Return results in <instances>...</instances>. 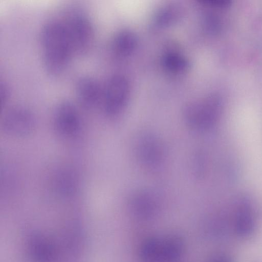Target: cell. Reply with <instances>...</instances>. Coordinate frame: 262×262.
Segmentation results:
<instances>
[{"instance_id":"obj_9","label":"cell","mask_w":262,"mask_h":262,"mask_svg":"<svg viewBox=\"0 0 262 262\" xmlns=\"http://www.w3.org/2000/svg\"><path fill=\"white\" fill-rule=\"evenodd\" d=\"M76 91L78 99L83 107L92 109L101 104L103 87L95 79L87 76L79 79Z\"/></svg>"},{"instance_id":"obj_1","label":"cell","mask_w":262,"mask_h":262,"mask_svg":"<svg viewBox=\"0 0 262 262\" xmlns=\"http://www.w3.org/2000/svg\"><path fill=\"white\" fill-rule=\"evenodd\" d=\"M42 61L47 72L53 75L62 73L68 66L75 51L62 21L46 23L40 32Z\"/></svg>"},{"instance_id":"obj_7","label":"cell","mask_w":262,"mask_h":262,"mask_svg":"<svg viewBox=\"0 0 262 262\" xmlns=\"http://www.w3.org/2000/svg\"><path fill=\"white\" fill-rule=\"evenodd\" d=\"M81 127L80 115L72 103L64 101L57 105L53 114V127L58 135L74 137L80 132Z\"/></svg>"},{"instance_id":"obj_14","label":"cell","mask_w":262,"mask_h":262,"mask_svg":"<svg viewBox=\"0 0 262 262\" xmlns=\"http://www.w3.org/2000/svg\"><path fill=\"white\" fill-rule=\"evenodd\" d=\"M235 226L238 233L242 235L249 234L253 228V212L246 201L240 202L236 208Z\"/></svg>"},{"instance_id":"obj_5","label":"cell","mask_w":262,"mask_h":262,"mask_svg":"<svg viewBox=\"0 0 262 262\" xmlns=\"http://www.w3.org/2000/svg\"><path fill=\"white\" fill-rule=\"evenodd\" d=\"M129 95L127 79L121 75L111 76L103 87L101 104L105 114L110 117L119 114L126 105Z\"/></svg>"},{"instance_id":"obj_6","label":"cell","mask_w":262,"mask_h":262,"mask_svg":"<svg viewBox=\"0 0 262 262\" xmlns=\"http://www.w3.org/2000/svg\"><path fill=\"white\" fill-rule=\"evenodd\" d=\"M34 115L28 108L17 106L8 110L4 115L1 128L7 135L14 137H25L35 129Z\"/></svg>"},{"instance_id":"obj_17","label":"cell","mask_w":262,"mask_h":262,"mask_svg":"<svg viewBox=\"0 0 262 262\" xmlns=\"http://www.w3.org/2000/svg\"><path fill=\"white\" fill-rule=\"evenodd\" d=\"M211 262H229L228 259L225 258L219 257L212 260Z\"/></svg>"},{"instance_id":"obj_3","label":"cell","mask_w":262,"mask_h":262,"mask_svg":"<svg viewBox=\"0 0 262 262\" xmlns=\"http://www.w3.org/2000/svg\"><path fill=\"white\" fill-rule=\"evenodd\" d=\"M71 39L75 53H83L88 50L94 38V28L89 17L82 11H69L61 20Z\"/></svg>"},{"instance_id":"obj_11","label":"cell","mask_w":262,"mask_h":262,"mask_svg":"<svg viewBox=\"0 0 262 262\" xmlns=\"http://www.w3.org/2000/svg\"><path fill=\"white\" fill-rule=\"evenodd\" d=\"M53 184V189L58 195L62 197H69L74 194L77 191V178L70 169H61L54 176Z\"/></svg>"},{"instance_id":"obj_13","label":"cell","mask_w":262,"mask_h":262,"mask_svg":"<svg viewBox=\"0 0 262 262\" xmlns=\"http://www.w3.org/2000/svg\"><path fill=\"white\" fill-rule=\"evenodd\" d=\"M161 61L163 69L171 74L184 73L189 67L188 60L177 51L170 50L165 52Z\"/></svg>"},{"instance_id":"obj_4","label":"cell","mask_w":262,"mask_h":262,"mask_svg":"<svg viewBox=\"0 0 262 262\" xmlns=\"http://www.w3.org/2000/svg\"><path fill=\"white\" fill-rule=\"evenodd\" d=\"M220 112L217 100L208 97L187 104L184 109V117L190 128L203 131L211 128L216 122Z\"/></svg>"},{"instance_id":"obj_10","label":"cell","mask_w":262,"mask_h":262,"mask_svg":"<svg viewBox=\"0 0 262 262\" xmlns=\"http://www.w3.org/2000/svg\"><path fill=\"white\" fill-rule=\"evenodd\" d=\"M132 212L141 219L153 216L158 209V202L154 194L148 190H140L134 193L129 200Z\"/></svg>"},{"instance_id":"obj_8","label":"cell","mask_w":262,"mask_h":262,"mask_svg":"<svg viewBox=\"0 0 262 262\" xmlns=\"http://www.w3.org/2000/svg\"><path fill=\"white\" fill-rule=\"evenodd\" d=\"M135 150L138 159L148 168H156L163 161L164 148L161 140L152 133H142L137 137Z\"/></svg>"},{"instance_id":"obj_2","label":"cell","mask_w":262,"mask_h":262,"mask_svg":"<svg viewBox=\"0 0 262 262\" xmlns=\"http://www.w3.org/2000/svg\"><path fill=\"white\" fill-rule=\"evenodd\" d=\"M183 250L182 239L177 236L153 237L142 243L139 256L142 262H177Z\"/></svg>"},{"instance_id":"obj_12","label":"cell","mask_w":262,"mask_h":262,"mask_svg":"<svg viewBox=\"0 0 262 262\" xmlns=\"http://www.w3.org/2000/svg\"><path fill=\"white\" fill-rule=\"evenodd\" d=\"M137 37L132 31L121 30L114 37L112 42L113 53L119 57H127L136 49Z\"/></svg>"},{"instance_id":"obj_15","label":"cell","mask_w":262,"mask_h":262,"mask_svg":"<svg viewBox=\"0 0 262 262\" xmlns=\"http://www.w3.org/2000/svg\"><path fill=\"white\" fill-rule=\"evenodd\" d=\"M31 254L35 262H51L53 250L48 241L38 235L33 236L30 241Z\"/></svg>"},{"instance_id":"obj_16","label":"cell","mask_w":262,"mask_h":262,"mask_svg":"<svg viewBox=\"0 0 262 262\" xmlns=\"http://www.w3.org/2000/svg\"><path fill=\"white\" fill-rule=\"evenodd\" d=\"M181 9L175 5H168L160 9L155 17V23L159 27H165L177 21L181 16Z\"/></svg>"}]
</instances>
